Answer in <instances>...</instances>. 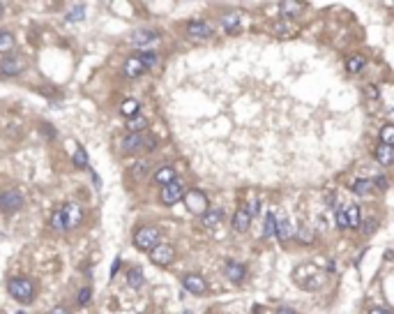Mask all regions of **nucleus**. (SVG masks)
I'll return each instance as SVG.
<instances>
[{
	"label": "nucleus",
	"mask_w": 394,
	"mask_h": 314,
	"mask_svg": "<svg viewBox=\"0 0 394 314\" xmlns=\"http://www.w3.org/2000/svg\"><path fill=\"white\" fill-rule=\"evenodd\" d=\"M7 291H9V296L16 298L18 302H30L32 298H35V284L30 282V280H25V278L9 280Z\"/></svg>",
	"instance_id": "obj_1"
},
{
	"label": "nucleus",
	"mask_w": 394,
	"mask_h": 314,
	"mask_svg": "<svg viewBox=\"0 0 394 314\" xmlns=\"http://www.w3.org/2000/svg\"><path fill=\"white\" fill-rule=\"evenodd\" d=\"M159 229L157 226H143L141 231H136L134 236V245L138 250H143V252H152V250L159 245Z\"/></svg>",
	"instance_id": "obj_2"
},
{
	"label": "nucleus",
	"mask_w": 394,
	"mask_h": 314,
	"mask_svg": "<svg viewBox=\"0 0 394 314\" xmlns=\"http://www.w3.org/2000/svg\"><path fill=\"white\" fill-rule=\"evenodd\" d=\"M143 148H148V150L155 148V139L148 136V134H143V132L127 134L125 139H122V150L125 152H136V150H143Z\"/></svg>",
	"instance_id": "obj_3"
},
{
	"label": "nucleus",
	"mask_w": 394,
	"mask_h": 314,
	"mask_svg": "<svg viewBox=\"0 0 394 314\" xmlns=\"http://www.w3.org/2000/svg\"><path fill=\"white\" fill-rule=\"evenodd\" d=\"M60 215H62V222H65V229H74L78 224L83 222V210H81V206L69 201L60 208Z\"/></svg>",
	"instance_id": "obj_4"
},
{
	"label": "nucleus",
	"mask_w": 394,
	"mask_h": 314,
	"mask_svg": "<svg viewBox=\"0 0 394 314\" xmlns=\"http://www.w3.org/2000/svg\"><path fill=\"white\" fill-rule=\"evenodd\" d=\"M185 204L194 215H201V212H208V196H205L201 190H191L185 194Z\"/></svg>",
	"instance_id": "obj_5"
},
{
	"label": "nucleus",
	"mask_w": 394,
	"mask_h": 314,
	"mask_svg": "<svg viewBox=\"0 0 394 314\" xmlns=\"http://www.w3.org/2000/svg\"><path fill=\"white\" fill-rule=\"evenodd\" d=\"M182 196H185V185H182V182H180L178 178H175V180L171 182V185H166V188L161 190V201H164L166 206L178 204V201L182 199Z\"/></svg>",
	"instance_id": "obj_6"
},
{
	"label": "nucleus",
	"mask_w": 394,
	"mask_h": 314,
	"mask_svg": "<svg viewBox=\"0 0 394 314\" xmlns=\"http://www.w3.org/2000/svg\"><path fill=\"white\" fill-rule=\"evenodd\" d=\"M182 286H185L189 294H194V296H203L205 291H208V284H205V280L201 278V275H196V272H189V275H185V278H182Z\"/></svg>",
	"instance_id": "obj_7"
},
{
	"label": "nucleus",
	"mask_w": 394,
	"mask_h": 314,
	"mask_svg": "<svg viewBox=\"0 0 394 314\" xmlns=\"http://www.w3.org/2000/svg\"><path fill=\"white\" fill-rule=\"evenodd\" d=\"M150 259H152V264H157V266H168V264L175 259V250L171 248V245H157V248L150 252Z\"/></svg>",
	"instance_id": "obj_8"
},
{
	"label": "nucleus",
	"mask_w": 394,
	"mask_h": 314,
	"mask_svg": "<svg viewBox=\"0 0 394 314\" xmlns=\"http://www.w3.org/2000/svg\"><path fill=\"white\" fill-rule=\"evenodd\" d=\"M0 208L5 212H14L21 208V194L9 190V192H2L0 194Z\"/></svg>",
	"instance_id": "obj_9"
},
{
	"label": "nucleus",
	"mask_w": 394,
	"mask_h": 314,
	"mask_svg": "<svg viewBox=\"0 0 394 314\" xmlns=\"http://www.w3.org/2000/svg\"><path fill=\"white\" fill-rule=\"evenodd\" d=\"M187 32H189V37H196V40H208L212 35V26L205 21H191V24H187Z\"/></svg>",
	"instance_id": "obj_10"
},
{
	"label": "nucleus",
	"mask_w": 394,
	"mask_h": 314,
	"mask_svg": "<svg viewBox=\"0 0 394 314\" xmlns=\"http://www.w3.org/2000/svg\"><path fill=\"white\" fill-rule=\"evenodd\" d=\"M376 162L378 164H383V166H390V164H394V146H385V144H381V146H376Z\"/></svg>",
	"instance_id": "obj_11"
},
{
	"label": "nucleus",
	"mask_w": 394,
	"mask_h": 314,
	"mask_svg": "<svg viewBox=\"0 0 394 314\" xmlns=\"http://www.w3.org/2000/svg\"><path fill=\"white\" fill-rule=\"evenodd\" d=\"M21 70H23V60L21 58H5V60L0 62V72L5 74V76H16Z\"/></svg>",
	"instance_id": "obj_12"
},
{
	"label": "nucleus",
	"mask_w": 394,
	"mask_h": 314,
	"mask_svg": "<svg viewBox=\"0 0 394 314\" xmlns=\"http://www.w3.org/2000/svg\"><path fill=\"white\" fill-rule=\"evenodd\" d=\"M249 224H251V215L245 210V208H240V210L233 215V229L240 231V234H245V231L249 229Z\"/></svg>",
	"instance_id": "obj_13"
},
{
	"label": "nucleus",
	"mask_w": 394,
	"mask_h": 314,
	"mask_svg": "<svg viewBox=\"0 0 394 314\" xmlns=\"http://www.w3.org/2000/svg\"><path fill=\"white\" fill-rule=\"evenodd\" d=\"M143 72H145V67H143V62H141L138 56L127 58V62H125V74H127V76L134 78V76H138V74H143Z\"/></svg>",
	"instance_id": "obj_14"
},
{
	"label": "nucleus",
	"mask_w": 394,
	"mask_h": 314,
	"mask_svg": "<svg viewBox=\"0 0 394 314\" xmlns=\"http://www.w3.org/2000/svg\"><path fill=\"white\" fill-rule=\"evenodd\" d=\"M157 40H159V35L152 32V30H138V32H134V37H131V42L136 44V46H148V44L157 42Z\"/></svg>",
	"instance_id": "obj_15"
},
{
	"label": "nucleus",
	"mask_w": 394,
	"mask_h": 314,
	"mask_svg": "<svg viewBox=\"0 0 394 314\" xmlns=\"http://www.w3.org/2000/svg\"><path fill=\"white\" fill-rule=\"evenodd\" d=\"M175 180V169L173 166H161V169L155 171V182H159V185H171V182Z\"/></svg>",
	"instance_id": "obj_16"
},
{
	"label": "nucleus",
	"mask_w": 394,
	"mask_h": 314,
	"mask_svg": "<svg viewBox=\"0 0 394 314\" xmlns=\"http://www.w3.org/2000/svg\"><path fill=\"white\" fill-rule=\"evenodd\" d=\"M245 275H247V270H245V266H240V264H226V278L231 280V282H235V284H240L242 280H245Z\"/></svg>",
	"instance_id": "obj_17"
},
{
	"label": "nucleus",
	"mask_w": 394,
	"mask_h": 314,
	"mask_svg": "<svg viewBox=\"0 0 394 314\" xmlns=\"http://www.w3.org/2000/svg\"><path fill=\"white\" fill-rule=\"evenodd\" d=\"M346 222H348V229H358L360 224H362V212H360L358 206H348L346 210Z\"/></svg>",
	"instance_id": "obj_18"
},
{
	"label": "nucleus",
	"mask_w": 394,
	"mask_h": 314,
	"mask_svg": "<svg viewBox=\"0 0 394 314\" xmlns=\"http://www.w3.org/2000/svg\"><path fill=\"white\" fill-rule=\"evenodd\" d=\"M143 282H145V278H143V270H141V268H131V270L127 272V284H129L131 289H141Z\"/></svg>",
	"instance_id": "obj_19"
},
{
	"label": "nucleus",
	"mask_w": 394,
	"mask_h": 314,
	"mask_svg": "<svg viewBox=\"0 0 394 314\" xmlns=\"http://www.w3.org/2000/svg\"><path fill=\"white\" fill-rule=\"evenodd\" d=\"M365 65H367V58L365 56H351L346 60V70L351 74H358V72H362L365 70Z\"/></svg>",
	"instance_id": "obj_20"
},
{
	"label": "nucleus",
	"mask_w": 394,
	"mask_h": 314,
	"mask_svg": "<svg viewBox=\"0 0 394 314\" xmlns=\"http://www.w3.org/2000/svg\"><path fill=\"white\" fill-rule=\"evenodd\" d=\"M263 236H265V238L277 236V218H275V212H268L265 220H263Z\"/></svg>",
	"instance_id": "obj_21"
},
{
	"label": "nucleus",
	"mask_w": 394,
	"mask_h": 314,
	"mask_svg": "<svg viewBox=\"0 0 394 314\" xmlns=\"http://www.w3.org/2000/svg\"><path fill=\"white\" fill-rule=\"evenodd\" d=\"M277 236H279V240H288V238L293 236V226L286 218L277 220Z\"/></svg>",
	"instance_id": "obj_22"
},
{
	"label": "nucleus",
	"mask_w": 394,
	"mask_h": 314,
	"mask_svg": "<svg viewBox=\"0 0 394 314\" xmlns=\"http://www.w3.org/2000/svg\"><path fill=\"white\" fill-rule=\"evenodd\" d=\"M371 188H374V180H365V178H358V180L351 185V190L355 194H360V196H365V194L371 192Z\"/></svg>",
	"instance_id": "obj_23"
},
{
	"label": "nucleus",
	"mask_w": 394,
	"mask_h": 314,
	"mask_svg": "<svg viewBox=\"0 0 394 314\" xmlns=\"http://www.w3.org/2000/svg\"><path fill=\"white\" fill-rule=\"evenodd\" d=\"M14 48V35L9 30L0 32V54H9Z\"/></svg>",
	"instance_id": "obj_24"
},
{
	"label": "nucleus",
	"mask_w": 394,
	"mask_h": 314,
	"mask_svg": "<svg viewBox=\"0 0 394 314\" xmlns=\"http://www.w3.org/2000/svg\"><path fill=\"white\" fill-rule=\"evenodd\" d=\"M302 12V5L300 2H281V16H298V14Z\"/></svg>",
	"instance_id": "obj_25"
},
{
	"label": "nucleus",
	"mask_w": 394,
	"mask_h": 314,
	"mask_svg": "<svg viewBox=\"0 0 394 314\" xmlns=\"http://www.w3.org/2000/svg\"><path fill=\"white\" fill-rule=\"evenodd\" d=\"M120 111H122V116H127V118H136L138 116V102L136 100H127V102H122Z\"/></svg>",
	"instance_id": "obj_26"
},
{
	"label": "nucleus",
	"mask_w": 394,
	"mask_h": 314,
	"mask_svg": "<svg viewBox=\"0 0 394 314\" xmlns=\"http://www.w3.org/2000/svg\"><path fill=\"white\" fill-rule=\"evenodd\" d=\"M221 26H224V28H226L228 32L238 30V26H240V14H226V16L221 18Z\"/></svg>",
	"instance_id": "obj_27"
},
{
	"label": "nucleus",
	"mask_w": 394,
	"mask_h": 314,
	"mask_svg": "<svg viewBox=\"0 0 394 314\" xmlns=\"http://www.w3.org/2000/svg\"><path fill=\"white\" fill-rule=\"evenodd\" d=\"M150 171V162H136L134 164V169H131V176L136 178V180H143L145 176Z\"/></svg>",
	"instance_id": "obj_28"
},
{
	"label": "nucleus",
	"mask_w": 394,
	"mask_h": 314,
	"mask_svg": "<svg viewBox=\"0 0 394 314\" xmlns=\"http://www.w3.org/2000/svg\"><path fill=\"white\" fill-rule=\"evenodd\" d=\"M381 144L394 146V125H383L381 127Z\"/></svg>",
	"instance_id": "obj_29"
},
{
	"label": "nucleus",
	"mask_w": 394,
	"mask_h": 314,
	"mask_svg": "<svg viewBox=\"0 0 394 314\" xmlns=\"http://www.w3.org/2000/svg\"><path fill=\"white\" fill-rule=\"evenodd\" d=\"M145 125H148V122H145L143 116H136V118H131L127 127H129L131 134H138V132H143V130H145Z\"/></svg>",
	"instance_id": "obj_30"
},
{
	"label": "nucleus",
	"mask_w": 394,
	"mask_h": 314,
	"mask_svg": "<svg viewBox=\"0 0 394 314\" xmlns=\"http://www.w3.org/2000/svg\"><path fill=\"white\" fill-rule=\"evenodd\" d=\"M221 218H224V212H221L219 208H215V210H208V212H205V220H203V222L208 224V226H215V224L221 222Z\"/></svg>",
	"instance_id": "obj_31"
},
{
	"label": "nucleus",
	"mask_w": 394,
	"mask_h": 314,
	"mask_svg": "<svg viewBox=\"0 0 394 314\" xmlns=\"http://www.w3.org/2000/svg\"><path fill=\"white\" fill-rule=\"evenodd\" d=\"M138 58H141V62H143L145 70H150V67L157 65V54H155V51H143Z\"/></svg>",
	"instance_id": "obj_32"
},
{
	"label": "nucleus",
	"mask_w": 394,
	"mask_h": 314,
	"mask_svg": "<svg viewBox=\"0 0 394 314\" xmlns=\"http://www.w3.org/2000/svg\"><path fill=\"white\" fill-rule=\"evenodd\" d=\"M83 16H85V7L83 5H76L74 10L67 12V21H81Z\"/></svg>",
	"instance_id": "obj_33"
},
{
	"label": "nucleus",
	"mask_w": 394,
	"mask_h": 314,
	"mask_svg": "<svg viewBox=\"0 0 394 314\" xmlns=\"http://www.w3.org/2000/svg\"><path fill=\"white\" fill-rule=\"evenodd\" d=\"M74 164H76L78 169H85V166H88V157H85L83 148H76V152H74Z\"/></svg>",
	"instance_id": "obj_34"
},
{
	"label": "nucleus",
	"mask_w": 394,
	"mask_h": 314,
	"mask_svg": "<svg viewBox=\"0 0 394 314\" xmlns=\"http://www.w3.org/2000/svg\"><path fill=\"white\" fill-rule=\"evenodd\" d=\"M314 238H316V234H314V231L311 229H300V234H298V240L300 242H305V245H311V242H314Z\"/></svg>",
	"instance_id": "obj_35"
},
{
	"label": "nucleus",
	"mask_w": 394,
	"mask_h": 314,
	"mask_svg": "<svg viewBox=\"0 0 394 314\" xmlns=\"http://www.w3.org/2000/svg\"><path fill=\"white\" fill-rule=\"evenodd\" d=\"M51 226H53L55 231H65V222H62V215H60V210L53 212V218H51Z\"/></svg>",
	"instance_id": "obj_36"
},
{
	"label": "nucleus",
	"mask_w": 394,
	"mask_h": 314,
	"mask_svg": "<svg viewBox=\"0 0 394 314\" xmlns=\"http://www.w3.org/2000/svg\"><path fill=\"white\" fill-rule=\"evenodd\" d=\"M374 185H376V188H381V190H388L390 188V182H388V178H385V176H376V178H374Z\"/></svg>",
	"instance_id": "obj_37"
},
{
	"label": "nucleus",
	"mask_w": 394,
	"mask_h": 314,
	"mask_svg": "<svg viewBox=\"0 0 394 314\" xmlns=\"http://www.w3.org/2000/svg\"><path fill=\"white\" fill-rule=\"evenodd\" d=\"M337 226H339V229H348L346 212H337Z\"/></svg>",
	"instance_id": "obj_38"
},
{
	"label": "nucleus",
	"mask_w": 394,
	"mask_h": 314,
	"mask_svg": "<svg viewBox=\"0 0 394 314\" xmlns=\"http://www.w3.org/2000/svg\"><path fill=\"white\" fill-rule=\"evenodd\" d=\"M90 294H92L90 289H81V291H78V302H81V305H85V302L90 300Z\"/></svg>",
	"instance_id": "obj_39"
},
{
	"label": "nucleus",
	"mask_w": 394,
	"mask_h": 314,
	"mask_svg": "<svg viewBox=\"0 0 394 314\" xmlns=\"http://www.w3.org/2000/svg\"><path fill=\"white\" fill-rule=\"evenodd\" d=\"M374 229H376V218H369V222H367V226H365V234L369 236Z\"/></svg>",
	"instance_id": "obj_40"
},
{
	"label": "nucleus",
	"mask_w": 394,
	"mask_h": 314,
	"mask_svg": "<svg viewBox=\"0 0 394 314\" xmlns=\"http://www.w3.org/2000/svg\"><path fill=\"white\" fill-rule=\"evenodd\" d=\"M251 215V218H254V215H256L258 212V201H249V210H247Z\"/></svg>",
	"instance_id": "obj_41"
},
{
	"label": "nucleus",
	"mask_w": 394,
	"mask_h": 314,
	"mask_svg": "<svg viewBox=\"0 0 394 314\" xmlns=\"http://www.w3.org/2000/svg\"><path fill=\"white\" fill-rule=\"evenodd\" d=\"M369 314H392V312H390V310H385V308H371Z\"/></svg>",
	"instance_id": "obj_42"
},
{
	"label": "nucleus",
	"mask_w": 394,
	"mask_h": 314,
	"mask_svg": "<svg viewBox=\"0 0 394 314\" xmlns=\"http://www.w3.org/2000/svg\"><path fill=\"white\" fill-rule=\"evenodd\" d=\"M51 314H72V312H69L67 308H53V310H51Z\"/></svg>",
	"instance_id": "obj_43"
},
{
	"label": "nucleus",
	"mask_w": 394,
	"mask_h": 314,
	"mask_svg": "<svg viewBox=\"0 0 394 314\" xmlns=\"http://www.w3.org/2000/svg\"><path fill=\"white\" fill-rule=\"evenodd\" d=\"M277 314H295V312H293L291 308H279V310H277Z\"/></svg>",
	"instance_id": "obj_44"
},
{
	"label": "nucleus",
	"mask_w": 394,
	"mask_h": 314,
	"mask_svg": "<svg viewBox=\"0 0 394 314\" xmlns=\"http://www.w3.org/2000/svg\"><path fill=\"white\" fill-rule=\"evenodd\" d=\"M367 90H369V97H378V88H374V86H369Z\"/></svg>",
	"instance_id": "obj_45"
},
{
	"label": "nucleus",
	"mask_w": 394,
	"mask_h": 314,
	"mask_svg": "<svg viewBox=\"0 0 394 314\" xmlns=\"http://www.w3.org/2000/svg\"><path fill=\"white\" fill-rule=\"evenodd\" d=\"M118 268H120V261L115 259V261H113V268H111V272H113V275H115V272H118Z\"/></svg>",
	"instance_id": "obj_46"
},
{
	"label": "nucleus",
	"mask_w": 394,
	"mask_h": 314,
	"mask_svg": "<svg viewBox=\"0 0 394 314\" xmlns=\"http://www.w3.org/2000/svg\"><path fill=\"white\" fill-rule=\"evenodd\" d=\"M0 12H2V5H0Z\"/></svg>",
	"instance_id": "obj_47"
},
{
	"label": "nucleus",
	"mask_w": 394,
	"mask_h": 314,
	"mask_svg": "<svg viewBox=\"0 0 394 314\" xmlns=\"http://www.w3.org/2000/svg\"><path fill=\"white\" fill-rule=\"evenodd\" d=\"M185 314H189V312H185Z\"/></svg>",
	"instance_id": "obj_48"
}]
</instances>
